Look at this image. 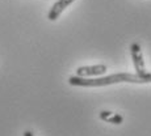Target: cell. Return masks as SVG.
Masks as SVG:
<instances>
[{
	"label": "cell",
	"instance_id": "6da1fadb",
	"mask_svg": "<svg viewBox=\"0 0 151 136\" xmlns=\"http://www.w3.org/2000/svg\"><path fill=\"white\" fill-rule=\"evenodd\" d=\"M117 83H134V84H149L151 83V73L145 72L143 75L139 73H114L105 77L99 79H87V77L71 76L68 79V84L74 86H106L110 84Z\"/></svg>",
	"mask_w": 151,
	"mask_h": 136
},
{
	"label": "cell",
	"instance_id": "277c9868",
	"mask_svg": "<svg viewBox=\"0 0 151 136\" xmlns=\"http://www.w3.org/2000/svg\"><path fill=\"white\" fill-rule=\"evenodd\" d=\"M74 1L75 0H58V1H55L54 5L51 7V9L49 11L47 19L50 20V21H55V20L63 13V11L67 7H70Z\"/></svg>",
	"mask_w": 151,
	"mask_h": 136
},
{
	"label": "cell",
	"instance_id": "3957f363",
	"mask_svg": "<svg viewBox=\"0 0 151 136\" xmlns=\"http://www.w3.org/2000/svg\"><path fill=\"white\" fill-rule=\"evenodd\" d=\"M106 72V67L104 64L96 66H86V67H79L76 69V76L79 77H93L100 76Z\"/></svg>",
	"mask_w": 151,
	"mask_h": 136
},
{
	"label": "cell",
	"instance_id": "7a4b0ae2",
	"mask_svg": "<svg viewBox=\"0 0 151 136\" xmlns=\"http://www.w3.org/2000/svg\"><path fill=\"white\" fill-rule=\"evenodd\" d=\"M130 55H132V59H133V63H134V68L137 71V73L143 75L146 72V66H145L141 46L138 43H132L130 45Z\"/></svg>",
	"mask_w": 151,
	"mask_h": 136
},
{
	"label": "cell",
	"instance_id": "8992f818",
	"mask_svg": "<svg viewBox=\"0 0 151 136\" xmlns=\"http://www.w3.org/2000/svg\"><path fill=\"white\" fill-rule=\"evenodd\" d=\"M24 136H34L33 132L29 131V130H27V131H24Z\"/></svg>",
	"mask_w": 151,
	"mask_h": 136
},
{
	"label": "cell",
	"instance_id": "5b68a950",
	"mask_svg": "<svg viewBox=\"0 0 151 136\" xmlns=\"http://www.w3.org/2000/svg\"><path fill=\"white\" fill-rule=\"evenodd\" d=\"M100 119H103L106 123H112V124H121L124 122V117L120 114H116V113L108 111V110H104L100 113Z\"/></svg>",
	"mask_w": 151,
	"mask_h": 136
}]
</instances>
